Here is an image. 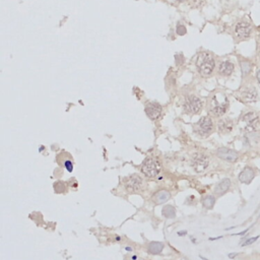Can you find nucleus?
Segmentation results:
<instances>
[{
	"label": "nucleus",
	"mask_w": 260,
	"mask_h": 260,
	"mask_svg": "<svg viewBox=\"0 0 260 260\" xmlns=\"http://www.w3.org/2000/svg\"><path fill=\"white\" fill-rule=\"evenodd\" d=\"M176 62H177V64H179V65H181V64H183V62H184V59H183V57L181 56H178V55H177L176 56Z\"/></svg>",
	"instance_id": "nucleus-24"
},
{
	"label": "nucleus",
	"mask_w": 260,
	"mask_h": 260,
	"mask_svg": "<svg viewBox=\"0 0 260 260\" xmlns=\"http://www.w3.org/2000/svg\"><path fill=\"white\" fill-rule=\"evenodd\" d=\"M234 64L230 61H223L219 64V72L223 75H231L234 71Z\"/></svg>",
	"instance_id": "nucleus-14"
},
{
	"label": "nucleus",
	"mask_w": 260,
	"mask_h": 260,
	"mask_svg": "<svg viewBox=\"0 0 260 260\" xmlns=\"http://www.w3.org/2000/svg\"><path fill=\"white\" fill-rule=\"evenodd\" d=\"M141 171L146 177L148 178H154L156 177L160 172V165L158 160L156 158H146L142 165Z\"/></svg>",
	"instance_id": "nucleus-3"
},
{
	"label": "nucleus",
	"mask_w": 260,
	"mask_h": 260,
	"mask_svg": "<svg viewBox=\"0 0 260 260\" xmlns=\"http://www.w3.org/2000/svg\"><path fill=\"white\" fill-rule=\"evenodd\" d=\"M208 158L204 154H199V152L195 154L192 158V160H191V165H192L194 171L197 173L203 172L208 167Z\"/></svg>",
	"instance_id": "nucleus-5"
},
{
	"label": "nucleus",
	"mask_w": 260,
	"mask_h": 260,
	"mask_svg": "<svg viewBox=\"0 0 260 260\" xmlns=\"http://www.w3.org/2000/svg\"><path fill=\"white\" fill-rule=\"evenodd\" d=\"M236 255H237V254H230V255H229V256H230V257H231V258H234V257H235V256H236Z\"/></svg>",
	"instance_id": "nucleus-26"
},
{
	"label": "nucleus",
	"mask_w": 260,
	"mask_h": 260,
	"mask_svg": "<svg viewBox=\"0 0 260 260\" xmlns=\"http://www.w3.org/2000/svg\"><path fill=\"white\" fill-rule=\"evenodd\" d=\"M145 113L150 119H158L162 114V106L156 103H149L145 107Z\"/></svg>",
	"instance_id": "nucleus-10"
},
{
	"label": "nucleus",
	"mask_w": 260,
	"mask_h": 260,
	"mask_svg": "<svg viewBox=\"0 0 260 260\" xmlns=\"http://www.w3.org/2000/svg\"><path fill=\"white\" fill-rule=\"evenodd\" d=\"M255 177V172L250 167H246L243 171L239 174V180L240 182L244 183V184H249L253 178Z\"/></svg>",
	"instance_id": "nucleus-11"
},
{
	"label": "nucleus",
	"mask_w": 260,
	"mask_h": 260,
	"mask_svg": "<svg viewBox=\"0 0 260 260\" xmlns=\"http://www.w3.org/2000/svg\"><path fill=\"white\" fill-rule=\"evenodd\" d=\"M235 32L237 35V37L241 40H245V39L249 38L250 35L252 32V26L249 22L246 21H241L238 22L236 24L235 28Z\"/></svg>",
	"instance_id": "nucleus-6"
},
{
	"label": "nucleus",
	"mask_w": 260,
	"mask_h": 260,
	"mask_svg": "<svg viewBox=\"0 0 260 260\" xmlns=\"http://www.w3.org/2000/svg\"><path fill=\"white\" fill-rule=\"evenodd\" d=\"M164 249V245L160 242H151L148 246V252L151 254H158Z\"/></svg>",
	"instance_id": "nucleus-15"
},
{
	"label": "nucleus",
	"mask_w": 260,
	"mask_h": 260,
	"mask_svg": "<svg viewBox=\"0 0 260 260\" xmlns=\"http://www.w3.org/2000/svg\"><path fill=\"white\" fill-rule=\"evenodd\" d=\"M259 239V236H256V237H253V238H250V239H248L247 241L245 242V243L243 244V246H247V245H250V244L254 243L255 241H257V240Z\"/></svg>",
	"instance_id": "nucleus-23"
},
{
	"label": "nucleus",
	"mask_w": 260,
	"mask_h": 260,
	"mask_svg": "<svg viewBox=\"0 0 260 260\" xmlns=\"http://www.w3.org/2000/svg\"><path fill=\"white\" fill-rule=\"evenodd\" d=\"M216 154L221 160L229 162H234L238 160V154L233 149H230L228 147H221L216 150Z\"/></svg>",
	"instance_id": "nucleus-8"
},
{
	"label": "nucleus",
	"mask_w": 260,
	"mask_h": 260,
	"mask_svg": "<svg viewBox=\"0 0 260 260\" xmlns=\"http://www.w3.org/2000/svg\"><path fill=\"white\" fill-rule=\"evenodd\" d=\"M219 128L221 131H231L232 130V123L229 120H223L219 123Z\"/></svg>",
	"instance_id": "nucleus-18"
},
{
	"label": "nucleus",
	"mask_w": 260,
	"mask_h": 260,
	"mask_svg": "<svg viewBox=\"0 0 260 260\" xmlns=\"http://www.w3.org/2000/svg\"><path fill=\"white\" fill-rule=\"evenodd\" d=\"M125 186L128 191L134 192V191L139 190L142 187V179L138 175H132L126 180Z\"/></svg>",
	"instance_id": "nucleus-9"
},
{
	"label": "nucleus",
	"mask_w": 260,
	"mask_h": 260,
	"mask_svg": "<svg viewBox=\"0 0 260 260\" xmlns=\"http://www.w3.org/2000/svg\"><path fill=\"white\" fill-rule=\"evenodd\" d=\"M177 34L180 35V36H183V35L186 34V28L184 26H177Z\"/></svg>",
	"instance_id": "nucleus-22"
},
{
	"label": "nucleus",
	"mask_w": 260,
	"mask_h": 260,
	"mask_svg": "<svg viewBox=\"0 0 260 260\" xmlns=\"http://www.w3.org/2000/svg\"><path fill=\"white\" fill-rule=\"evenodd\" d=\"M214 202H215V198L213 196H211V195H208V196H206L202 200L203 206L206 207V208H211V207L213 206V204H214Z\"/></svg>",
	"instance_id": "nucleus-17"
},
{
	"label": "nucleus",
	"mask_w": 260,
	"mask_h": 260,
	"mask_svg": "<svg viewBox=\"0 0 260 260\" xmlns=\"http://www.w3.org/2000/svg\"><path fill=\"white\" fill-rule=\"evenodd\" d=\"M250 63L248 61H242L241 62V68H242V72H243V75H246L249 73L250 71Z\"/></svg>",
	"instance_id": "nucleus-20"
},
{
	"label": "nucleus",
	"mask_w": 260,
	"mask_h": 260,
	"mask_svg": "<svg viewBox=\"0 0 260 260\" xmlns=\"http://www.w3.org/2000/svg\"><path fill=\"white\" fill-rule=\"evenodd\" d=\"M230 186H231V181H230V179L225 178L216 185V187H215V189H214V192L219 195H221L229 190Z\"/></svg>",
	"instance_id": "nucleus-13"
},
{
	"label": "nucleus",
	"mask_w": 260,
	"mask_h": 260,
	"mask_svg": "<svg viewBox=\"0 0 260 260\" xmlns=\"http://www.w3.org/2000/svg\"><path fill=\"white\" fill-rule=\"evenodd\" d=\"M64 167L68 172H72L73 169V162L71 160H64Z\"/></svg>",
	"instance_id": "nucleus-21"
},
{
	"label": "nucleus",
	"mask_w": 260,
	"mask_h": 260,
	"mask_svg": "<svg viewBox=\"0 0 260 260\" xmlns=\"http://www.w3.org/2000/svg\"><path fill=\"white\" fill-rule=\"evenodd\" d=\"M171 194L169 191L167 190H160L154 195V201L156 203V204H162V203H165L170 199Z\"/></svg>",
	"instance_id": "nucleus-12"
},
{
	"label": "nucleus",
	"mask_w": 260,
	"mask_h": 260,
	"mask_svg": "<svg viewBox=\"0 0 260 260\" xmlns=\"http://www.w3.org/2000/svg\"><path fill=\"white\" fill-rule=\"evenodd\" d=\"M229 107L228 98L223 93H216L212 95L210 101V112L215 116H221L225 113Z\"/></svg>",
	"instance_id": "nucleus-2"
},
{
	"label": "nucleus",
	"mask_w": 260,
	"mask_h": 260,
	"mask_svg": "<svg viewBox=\"0 0 260 260\" xmlns=\"http://www.w3.org/2000/svg\"><path fill=\"white\" fill-rule=\"evenodd\" d=\"M162 215L166 217H168V219H173V217H175V215H176V210H175V208L172 206V205H166V206L162 208Z\"/></svg>",
	"instance_id": "nucleus-16"
},
{
	"label": "nucleus",
	"mask_w": 260,
	"mask_h": 260,
	"mask_svg": "<svg viewBox=\"0 0 260 260\" xmlns=\"http://www.w3.org/2000/svg\"><path fill=\"white\" fill-rule=\"evenodd\" d=\"M54 187H55V192H57V193H62L66 190V185H65L63 182L55 183Z\"/></svg>",
	"instance_id": "nucleus-19"
},
{
	"label": "nucleus",
	"mask_w": 260,
	"mask_h": 260,
	"mask_svg": "<svg viewBox=\"0 0 260 260\" xmlns=\"http://www.w3.org/2000/svg\"><path fill=\"white\" fill-rule=\"evenodd\" d=\"M196 65L201 74L204 75V76H208V75H210L212 73L213 69H214V59L209 53H200L198 55V58H197Z\"/></svg>",
	"instance_id": "nucleus-1"
},
{
	"label": "nucleus",
	"mask_w": 260,
	"mask_h": 260,
	"mask_svg": "<svg viewBox=\"0 0 260 260\" xmlns=\"http://www.w3.org/2000/svg\"><path fill=\"white\" fill-rule=\"evenodd\" d=\"M202 108V102L195 95H190L186 99L184 104V110L188 114H197Z\"/></svg>",
	"instance_id": "nucleus-4"
},
{
	"label": "nucleus",
	"mask_w": 260,
	"mask_h": 260,
	"mask_svg": "<svg viewBox=\"0 0 260 260\" xmlns=\"http://www.w3.org/2000/svg\"><path fill=\"white\" fill-rule=\"evenodd\" d=\"M256 77H257V80H258V82L260 83V69L257 71V73H256Z\"/></svg>",
	"instance_id": "nucleus-25"
},
{
	"label": "nucleus",
	"mask_w": 260,
	"mask_h": 260,
	"mask_svg": "<svg viewBox=\"0 0 260 260\" xmlns=\"http://www.w3.org/2000/svg\"><path fill=\"white\" fill-rule=\"evenodd\" d=\"M196 127H197L196 131L198 132L200 135H207V134L210 133L211 130H212V127H213L212 120H211L209 117L201 118V119L199 120L198 123H197Z\"/></svg>",
	"instance_id": "nucleus-7"
}]
</instances>
